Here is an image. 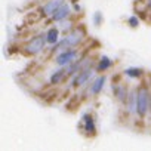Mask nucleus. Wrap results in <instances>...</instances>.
Returning a JSON list of instances; mask_svg holds the SVG:
<instances>
[{
    "mask_svg": "<svg viewBox=\"0 0 151 151\" xmlns=\"http://www.w3.org/2000/svg\"><path fill=\"white\" fill-rule=\"evenodd\" d=\"M86 40V28L83 25L79 27H74L71 31H68L67 34H64L61 37V40L52 46L50 53L55 55L59 50H65V49H73V47H79L83 45V42Z\"/></svg>",
    "mask_w": 151,
    "mask_h": 151,
    "instance_id": "nucleus-1",
    "label": "nucleus"
},
{
    "mask_svg": "<svg viewBox=\"0 0 151 151\" xmlns=\"http://www.w3.org/2000/svg\"><path fill=\"white\" fill-rule=\"evenodd\" d=\"M151 107V88L147 83H141L136 86V117L139 120H145L150 116Z\"/></svg>",
    "mask_w": 151,
    "mask_h": 151,
    "instance_id": "nucleus-2",
    "label": "nucleus"
},
{
    "mask_svg": "<svg viewBox=\"0 0 151 151\" xmlns=\"http://www.w3.org/2000/svg\"><path fill=\"white\" fill-rule=\"evenodd\" d=\"M96 74H98V71H96V68L93 65L88 67V68H85V70H82L79 73H76L73 77H70V88H73V89H83V88H86L93 80V77Z\"/></svg>",
    "mask_w": 151,
    "mask_h": 151,
    "instance_id": "nucleus-3",
    "label": "nucleus"
},
{
    "mask_svg": "<svg viewBox=\"0 0 151 151\" xmlns=\"http://www.w3.org/2000/svg\"><path fill=\"white\" fill-rule=\"evenodd\" d=\"M47 42H46V34L45 33H39L36 36H33L25 45H24V52L30 56H37L40 55L45 47H46Z\"/></svg>",
    "mask_w": 151,
    "mask_h": 151,
    "instance_id": "nucleus-4",
    "label": "nucleus"
},
{
    "mask_svg": "<svg viewBox=\"0 0 151 151\" xmlns=\"http://www.w3.org/2000/svg\"><path fill=\"white\" fill-rule=\"evenodd\" d=\"M82 52L79 49H65V50H59L53 55V62L56 67H67L70 64H73L74 61H77L79 58H82Z\"/></svg>",
    "mask_w": 151,
    "mask_h": 151,
    "instance_id": "nucleus-5",
    "label": "nucleus"
},
{
    "mask_svg": "<svg viewBox=\"0 0 151 151\" xmlns=\"http://www.w3.org/2000/svg\"><path fill=\"white\" fill-rule=\"evenodd\" d=\"M79 129L82 130L83 135L86 136H95L96 135V119L92 113L89 111H85L82 113V117H80V123H79Z\"/></svg>",
    "mask_w": 151,
    "mask_h": 151,
    "instance_id": "nucleus-6",
    "label": "nucleus"
},
{
    "mask_svg": "<svg viewBox=\"0 0 151 151\" xmlns=\"http://www.w3.org/2000/svg\"><path fill=\"white\" fill-rule=\"evenodd\" d=\"M107 76L104 74V73H98L95 77H93V80L86 86V88H83L85 91H86V93H88V96H98L102 91H104V88H105V85H107Z\"/></svg>",
    "mask_w": 151,
    "mask_h": 151,
    "instance_id": "nucleus-7",
    "label": "nucleus"
},
{
    "mask_svg": "<svg viewBox=\"0 0 151 151\" xmlns=\"http://www.w3.org/2000/svg\"><path fill=\"white\" fill-rule=\"evenodd\" d=\"M73 5L70 3V2H67V0H65V2L53 12V15L49 18L52 22H59V21H64V19H68V18H71L73 17Z\"/></svg>",
    "mask_w": 151,
    "mask_h": 151,
    "instance_id": "nucleus-8",
    "label": "nucleus"
},
{
    "mask_svg": "<svg viewBox=\"0 0 151 151\" xmlns=\"http://www.w3.org/2000/svg\"><path fill=\"white\" fill-rule=\"evenodd\" d=\"M111 91H113V95H114L116 101L123 107L126 99H127V96H129V92H130L127 85H124V83H113L111 85Z\"/></svg>",
    "mask_w": 151,
    "mask_h": 151,
    "instance_id": "nucleus-9",
    "label": "nucleus"
},
{
    "mask_svg": "<svg viewBox=\"0 0 151 151\" xmlns=\"http://www.w3.org/2000/svg\"><path fill=\"white\" fill-rule=\"evenodd\" d=\"M124 113L129 117H136V88H132L129 92V96L123 105Z\"/></svg>",
    "mask_w": 151,
    "mask_h": 151,
    "instance_id": "nucleus-10",
    "label": "nucleus"
},
{
    "mask_svg": "<svg viewBox=\"0 0 151 151\" xmlns=\"http://www.w3.org/2000/svg\"><path fill=\"white\" fill-rule=\"evenodd\" d=\"M68 77V74H67V70L65 67H58V70H53L49 76V83L53 85V86H58L61 83H64Z\"/></svg>",
    "mask_w": 151,
    "mask_h": 151,
    "instance_id": "nucleus-11",
    "label": "nucleus"
},
{
    "mask_svg": "<svg viewBox=\"0 0 151 151\" xmlns=\"http://www.w3.org/2000/svg\"><path fill=\"white\" fill-rule=\"evenodd\" d=\"M65 2V0H47V2H45L40 8V12L45 18H50L53 15V12Z\"/></svg>",
    "mask_w": 151,
    "mask_h": 151,
    "instance_id": "nucleus-12",
    "label": "nucleus"
},
{
    "mask_svg": "<svg viewBox=\"0 0 151 151\" xmlns=\"http://www.w3.org/2000/svg\"><path fill=\"white\" fill-rule=\"evenodd\" d=\"M45 34H46V42H47V45L52 47V46H55L59 40H61V30L56 27V25H53V27H50V28H47L46 31H45Z\"/></svg>",
    "mask_w": 151,
    "mask_h": 151,
    "instance_id": "nucleus-13",
    "label": "nucleus"
},
{
    "mask_svg": "<svg viewBox=\"0 0 151 151\" xmlns=\"http://www.w3.org/2000/svg\"><path fill=\"white\" fill-rule=\"evenodd\" d=\"M113 65H114V61H113L110 56L102 55V56H99V59L96 61L95 68H96V71H98V73H105V71L111 70V68H113Z\"/></svg>",
    "mask_w": 151,
    "mask_h": 151,
    "instance_id": "nucleus-14",
    "label": "nucleus"
},
{
    "mask_svg": "<svg viewBox=\"0 0 151 151\" xmlns=\"http://www.w3.org/2000/svg\"><path fill=\"white\" fill-rule=\"evenodd\" d=\"M123 74L130 80H139L144 76V70L141 67H127V68H124Z\"/></svg>",
    "mask_w": 151,
    "mask_h": 151,
    "instance_id": "nucleus-15",
    "label": "nucleus"
},
{
    "mask_svg": "<svg viewBox=\"0 0 151 151\" xmlns=\"http://www.w3.org/2000/svg\"><path fill=\"white\" fill-rule=\"evenodd\" d=\"M56 27L61 30V33H62V34H67L68 31H71V30L74 28V22H73V19H71V18H68V19H64V21L56 22Z\"/></svg>",
    "mask_w": 151,
    "mask_h": 151,
    "instance_id": "nucleus-16",
    "label": "nucleus"
},
{
    "mask_svg": "<svg viewBox=\"0 0 151 151\" xmlns=\"http://www.w3.org/2000/svg\"><path fill=\"white\" fill-rule=\"evenodd\" d=\"M102 22H104V15H102L101 11H96V12L92 15V24H93L95 27H101Z\"/></svg>",
    "mask_w": 151,
    "mask_h": 151,
    "instance_id": "nucleus-17",
    "label": "nucleus"
},
{
    "mask_svg": "<svg viewBox=\"0 0 151 151\" xmlns=\"http://www.w3.org/2000/svg\"><path fill=\"white\" fill-rule=\"evenodd\" d=\"M126 24L130 27V28H138L141 25V19L138 15H130L127 19H126Z\"/></svg>",
    "mask_w": 151,
    "mask_h": 151,
    "instance_id": "nucleus-18",
    "label": "nucleus"
},
{
    "mask_svg": "<svg viewBox=\"0 0 151 151\" xmlns=\"http://www.w3.org/2000/svg\"><path fill=\"white\" fill-rule=\"evenodd\" d=\"M73 11L77 12V14H80V12H82V6H80L77 2H76V3H73Z\"/></svg>",
    "mask_w": 151,
    "mask_h": 151,
    "instance_id": "nucleus-19",
    "label": "nucleus"
},
{
    "mask_svg": "<svg viewBox=\"0 0 151 151\" xmlns=\"http://www.w3.org/2000/svg\"><path fill=\"white\" fill-rule=\"evenodd\" d=\"M145 5H147V9H148V12L151 14V0H147V2H145Z\"/></svg>",
    "mask_w": 151,
    "mask_h": 151,
    "instance_id": "nucleus-20",
    "label": "nucleus"
}]
</instances>
